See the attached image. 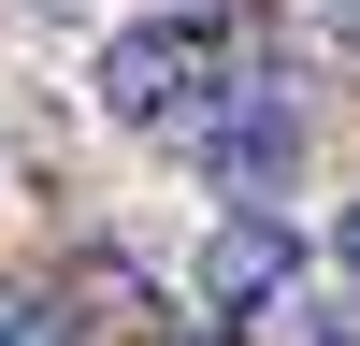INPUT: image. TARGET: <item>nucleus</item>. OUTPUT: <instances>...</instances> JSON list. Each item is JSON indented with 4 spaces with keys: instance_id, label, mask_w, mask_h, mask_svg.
<instances>
[{
    "instance_id": "obj_3",
    "label": "nucleus",
    "mask_w": 360,
    "mask_h": 346,
    "mask_svg": "<svg viewBox=\"0 0 360 346\" xmlns=\"http://www.w3.org/2000/svg\"><path fill=\"white\" fill-rule=\"evenodd\" d=\"M202 159H217V188H245V202H259V188H288V159H303V115L245 86V101H231L217 130H202Z\"/></svg>"
},
{
    "instance_id": "obj_2",
    "label": "nucleus",
    "mask_w": 360,
    "mask_h": 346,
    "mask_svg": "<svg viewBox=\"0 0 360 346\" xmlns=\"http://www.w3.org/2000/svg\"><path fill=\"white\" fill-rule=\"evenodd\" d=\"M188 288H202V317H288V288H303V231L259 217V202H231V217L202 231Z\"/></svg>"
},
{
    "instance_id": "obj_5",
    "label": "nucleus",
    "mask_w": 360,
    "mask_h": 346,
    "mask_svg": "<svg viewBox=\"0 0 360 346\" xmlns=\"http://www.w3.org/2000/svg\"><path fill=\"white\" fill-rule=\"evenodd\" d=\"M288 346H360V288H317V303L288 288Z\"/></svg>"
},
{
    "instance_id": "obj_8",
    "label": "nucleus",
    "mask_w": 360,
    "mask_h": 346,
    "mask_svg": "<svg viewBox=\"0 0 360 346\" xmlns=\"http://www.w3.org/2000/svg\"><path fill=\"white\" fill-rule=\"evenodd\" d=\"M29 15H58V29H72V15H101V0H29Z\"/></svg>"
},
{
    "instance_id": "obj_4",
    "label": "nucleus",
    "mask_w": 360,
    "mask_h": 346,
    "mask_svg": "<svg viewBox=\"0 0 360 346\" xmlns=\"http://www.w3.org/2000/svg\"><path fill=\"white\" fill-rule=\"evenodd\" d=\"M303 58L360 86V0H303Z\"/></svg>"
},
{
    "instance_id": "obj_6",
    "label": "nucleus",
    "mask_w": 360,
    "mask_h": 346,
    "mask_svg": "<svg viewBox=\"0 0 360 346\" xmlns=\"http://www.w3.org/2000/svg\"><path fill=\"white\" fill-rule=\"evenodd\" d=\"M0 346H58V303H44V288H0Z\"/></svg>"
},
{
    "instance_id": "obj_7",
    "label": "nucleus",
    "mask_w": 360,
    "mask_h": 346,
    "mask_svg": "<svg viewBox=\"0 0 360 346\" xmlns=\"http://www.w3.org/2000/svg\"><path fill=\"white\" fill-rule=\"evenodd\" d=\"M332 260H346V274H360V202H346V217H332Z\"/></svg>"
},
{
    "instance_id": "obj_1",
    "label": "nucleus",
    "mask_w": 360,
    "mask_h": 346,
    "mask_svg": "<svg viewBox=\"0 0 360 346\" xmlns=\"http://www.w3.org/2000/svg\"><path fill=\"white\" fill-rule=\"evenodd\" d=\"M86 101H101V130L130 144H202L231 101H245V44H231V15H130L101 29V58H86Z\"/></svg>"
}]
</instances>
